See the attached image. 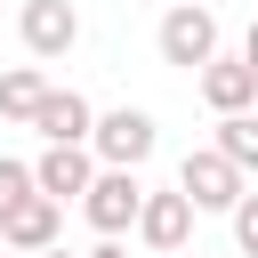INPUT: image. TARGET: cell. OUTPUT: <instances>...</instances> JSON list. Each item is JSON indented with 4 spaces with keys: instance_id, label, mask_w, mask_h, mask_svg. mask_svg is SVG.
Instances as JSON below:
<instances>
[{
    "instance_id": "1",
    "label": "cell",
    "mask_w": 258,
    "mask_h": 258,
    "mask_svg": "<svg viewBox=\"0 0 258 258\" xmlns=\"http://www.w3.org/2000/svg\"><path fill=\"white\" fill-rule=\"evenodd\" d=\"M153 48H161V64L202 73V64L218 56V8H210V0H169V16H161V32H153Z\"/></svg>"
},
{
    "instance_id": "2",
    "label": "cell",
    "mask_w": 258,
    "mask_h": 258,
    "mask_svg": "<svg viewBox=\"0 0 258 258\" xmlns=\"http://www.w3.org/2000/svg\"><path fill=\"white\" fill-rule=\"evenodd\" d=\"M153 145H161V121H153L145 105H113V113H97V129H89V153H97L105 169H145Z\"/></svg>"
},
{
    "instance_id": "3",
    "label": "cell",
    "mask_w": 258,
    "mask_h": 258,
    "mask_svg": "<svg viewBox=\"0 0 258 258\" xmlns=\"http://www.w3.org/2000/svg\"><path fill=\"white\" fill-rule=\"evenodd\" d=\"M177 185H185V202H194V210H226V218H234V202L250 194V177H242L218 145H194V153L177 161Z\"/></svg>"
},
{
    "instance_id": "4",
    "label": "cell",
    "mask_w": 258,
    "mask_h": 258,
    "mask_svg": "<svg viewBox=\"0 0 258 258\" xmlns=\"http://www.w3.org/2000/svg\"><path fill=\"white\" fill-rule=\"evenodd\" d=\"M137 210H145V177L137 169H97V185L81 194V218L97 234H137Z\"/></svg>"
},
{
    "instance_id": "5",
    "label": "cell",
    "mask_w": 258,
    "mask_h": 258,
    "mask_svg": "<svg viewBox=\"0 0 258 258\" xmlns=\"http://www.w3.org/2000/svg\"><path fill=\"white\" fill-rule=\"evenodd\" d=\"M16 32H24V56H32V64H56V56H73V40H81V8H73V0H24Z\"/></svg>"
},
{
    "instance_id": "6",
    "label": "cell",
    "mask_w": 258,
    "mask_h": 258,
    "mask_svg": "<svg viewBox=\"0 0 258 258\" xmlns=\"http://www.w3.org/2000/svg\"><path fill=\"white\" fill-rule=\"evenodd\" d=\"M194 89H202L210 113H258V64H242V48H234V56L218 48V56L194 73Z\"/></svg>"
},
{
    "instance_id": "7",
    "label": "cell",
    "mask_w": 258,
    "mask_h": 258,
    "mask_svg": "<svg viewBox=\"0 0 258 258\" xmlns=\"http://www.w3.org/2000/svg\"><path fill=\"white\" fill-rule=\"evenodd\" d=\"M0 234H8V250L40 258V250H56V242H64V202H48V194H24L16 210H0Z\"/></svg>"
},
{
    "instance_id": "8",
    "label": "cell",
    "mask_w": 258,
    "mask_h": 258,
    "mask_svg": "<svg viewBox=\"0 0 258 258\" xmlns=\"http://www.w3.org/2000/svg\"><path fill=\"white\" fill-rule=\"evenodd\" d=\"M97 169H105V161H97L89 145H40V161H32V177H40L48 202H81V194L97 185Z\"/></svg>"
},
{
    "instance_id": "9",
    "label": "cell",
    "mask_w": 258,
    "mask_h": 258,
    "mask_svg": "<svg viewBox=\"0 0 258 258\" xmlns=\"http://www.w3.org/2000/svg\"><path fill=\"white\" fill-rule=\"evenodd\" d=\"M185 234H194V202H185V185H145V210H137V242L145 250H185Z\"/></svg>"
},
{
    "instance_id": "10",
    "label": "cell",
    "mask_w": 258,
    "mask_h": 258,
    "mask_svg": "<svg viewBox=\"0 0 258 258\" xmlns=\"http://www.w3.org/2000/svg\"><path fill=\"white\" fill-rule=\"evenodd\" d=\"M32 129H40V145H89L97 105H89L81 89H48V97H40V113H32Z\"/></svg>"
},
{
    "instance_id": "11",
    "label": "cell",
    "mask_w": 258,
    "mask_h": 258,
    "mask_svg": "<svg viewBox=\"0 0 258 258\" xmlns=\"http://www.w3.org/2000/svg\"><path fill=\"white\" fill-rule=\"evenodd\" d=\"M40 97H48V73H40V64H16V73H0V121H24V129H32Z\"/></svg>"
},
{
    "instance_id": "12",
    "label": "cell",
    "mask_w": 258,
    "mask_h": 258,
    "mask_svg": "<svg viewBox=\"0 0 258 258\" xmlns=\"http://www.w3.org/2000/svg\"><path fill=\"white\" fill-rule=\"evenodd\" d=\"M242 177H258V113H218V137H210Z\"/></svg>"
},
{
    "instance_id": "13",
    "label": "cell",
    "mask_w": 258,
    "mask_h": 258,
    "mask_svg": "<svg viewBox=\"0 0 258 258\" xmlns=\"http://www.w3.org/2000/svg\"><path fill=\"white\" fill-rule=\"evenodd\" d=\"M24 194H40V177H32V161H16V153H0V210H16Z\"/></svg>"
},
{
    "instance_id": "14",
    "label": "cell",
    "mask_w": 258,
    "mask_h": 258,
    "mask_svg": "<svg viewBox=\"0 0 258 258\" xmlns=\"http://www.w3.org/2000/svg\"><path fill=\"white\" fill-rule=\"evenodd\" d=\"M234 242H242V258H258V194L234 202Z\"/></svg>"
},
{
    "instance_id": "15",
    "label": "cell",
    "mask_w": 258,
    "mask_h": 258,
    "mask_svg": "<svg viewBox=\"0 0 258 258\" xmlns=\"http://www.w3.org/2000/svg\"><path fill=\"white\" fill-rule=\"evenodd\" d=\"M242 64H258V16H250V32H242Z\"/></svg>"
},
{
    "instance_id": "16",
    "label": "cell",
    "mask_w": 258,
    "mask_h": 258,
    "mask_svg": "<svg viewBox=\"0 0 258 258\" xmlns=\"http://www.w3.org/2000/svg\"><path fill=\"white\" fill-rule=\"evenodd\" d=\"M89 258H129V250H121V234H105V242H97Z\"/></svg>"
},
{
    "instance_id": "17",
    "label": "cell",
    "mask_w": 258,
    "mask_h": 258,
    "mask_svg": "<svg viewBox=\"0 0 258 258\" xmlns=\"http://www.w3.org/2000/svg\"><path fill=\"white\" fill-rule=\"evenodd\" d=\"M40 258H89V250H64V242H56V250H40Z\"/></svg>"
},
{
    "instance_id": "18",
    "label": "cell",
    "mask_w": 258,
    "mask_h": 258,
    "mask_svg": "<svg viewBox=\"0 0 258 258\" xmlns=\"http://www.w3.org/2000/svg\"><path fill=\"white\" fill-rule=\"evenodd\" d=\"M0 258H8V234H0Z\"/></svg>"
}]
</instances>
